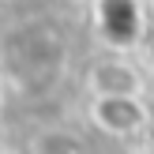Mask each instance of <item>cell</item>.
<instances>
[{
  "label": "cell",
  "mask_w": 154,
  "mask_h": 154,
  "mask_svg": "<svg viewBox=\"0 0 154 154\" xmlns=\"http://www.w3.org/2000/svg\"><path fill=\"white\" fill-rule=\"evenodd\" d=\"M90 79H94L98 94H135V90H139V75H135L128 64H120V60L98 64Z\"/></svg>",
  "instance_id": "cell-3"
},
{
  "label": "cell",
  "mask_w": 154,
  "mask_h": 154,
  "mask_svg": "<svg viewBox=\"0 0 154 154\" xmlns=\"http://www.w3.org/2000/svg\"><path fill=\"white\" fill-rule=\"evenodd\" d=\"M143 105L135 94H98L94 102V120L113 135H128L143 124Z\"/></svg>",
  "instance_id": "cell-1"
},
{
  "label": "cell",
  "mask_w": 154,
  "mask_h": 154,
  "mask_svg": "<svg viewBox=\"0 0 154 154\" xmlns=\"http://www.w3.org/2000/svg\"><path fill=\"white\" fill-rule=\"evenodd\" d=\"M98 26H102L105 42L113 45H132L143 30V15L132 0H102L98 4Z\"/></svg>",
  "instance_id": "cell-2"
}]
</instances>
